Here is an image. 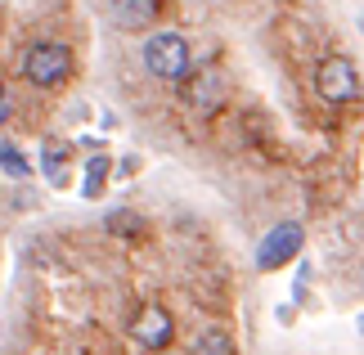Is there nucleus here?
Segmentation results:
<instances>
[{
	"mask_svg": "<svg viewBox=\"0 0 364 355\" xmlns=\"http://www.w3.org/2000/svg\"><path fill=\"white\" fill-rule=\"evenodd\" d=\"M297 248H301V225H297V221L274 225V230L261 238V248H257V265H261V270H279L284 261L297 257Z\"/></svg>",
	"mask_w": 364,
	"mask_h": 355,
	"instance_id": "obj_5",
	"label": "nucleus"
},
{
	"mask_svg": "<svg viewBox=\"0 0 364 355\" xmlns=\"http://www.w3.org/2000/svg\"><path fill=\"white\" fill-rule=\"evenodd\" d=\"M5 122H9V86L0 81V126H5Z\"/></svg>",
	"mask_w": 364,
	"mask_h": 355,
	"instance_id": "obj_13",
	"label": "nucleus"
},
{
	"mask_svg": "<svg viewBox=\"0 0 364 355\" xmlns=\"http://www.w3.org/2000/svg\"><path fill=\"white\" fill-rule=\"evenodd\" d=\"M171 333H176V324H171V315H166L162 306H144V310L131 319V337H135L144 351H162L166 342H171Z\"/></svg>",
	"mask_w": 364,
	"mask_h": 355,
	"instance_id": "obj_6",
	"label": "nucleus"
},
{
	"mask_svg": "<svg viewBox=\"0 0 364 355\" xmlns=\"http://www.w3.org/2000/svg\"><path fill=\"white\" fill-rule=\"evenodd\" d=\"M144 68H149V77H158V81H185L193 73V54H189V41L180 36V32H153L144 41Z\"/></svg>",
	"mask_w": 364,
	"mask_h": 355,
	"instance_id": "obj_1",
	"label": "nucleus"
},
{
	"mask_svg": "<svg viewBox=\"0 0 364 355\" xmlns=\"http://www.w3.org/2000/svg\"><path fill=\"white\" fill-rule=\"evenodd\" d=\"M41 166H46V176L54 184H68V149L63 144H46V153H41Z\"/></svg>",
	"mask_w": 364,
	"mask_h": 355,
	"instance_id": "obj_9",
	"label": "nucleus"
},
{
	"mask_svg": "<svg viewBox=\"0 0 364 355\" xmlns=\"http://www.w3.org/2000/svg\"><path fill=\"white\" fill-rule=\"evenodd\" d=\"M193 355H239V351H234V337L225 329H207V333H198Z\"/></svg>",
	"mask_w": 364,
	"mask_h": 355,
	"instance_id": "obj_8",
	"label": "nucleus"
},
{
	"mask_svg": "<svg viewBox=\"0 0 364 355\" xmlns=\"http://www.w3.org/2000/svg\"><path fill=\"white\" fill-rule=\"evenodd\" d=\"M180 95H185V104L189 108H198V112H216L220 104H225V77L216 73V68H193V73L180 81Z\"/></svg>",
	"mask_w": 364,
	"mask_h": 355,
	"instance_id": "obj_4",
	"label": "nucleus"
},
{
	"mask_svg": "<svg viewBox=\"0 0 364 355\" xmlns=\"http://www.w3.org/2000/svg\"><path fill=\"white\" fill-rule=\"evenodd\" d=\"M23 77L41 90L63 86V81L73 77V50L59 46V41H36V46L23 54Z\"/></svg>",
	"mask_w": 364,
	"mask_h": 355,
	"instance_id": "obj_2",
	"label": "nucleus"
},
{
	"mask_svg": "<svg viewBox=\"0 0 364 355\" xmlns=\"http://www.w3.org/2000/svg\"><path fill=\"white\" fill-rule=\"evenodd\" d=\"M139 230H144V221L135 211H113L108 216V234H139Z\"/></svg>",
	"mask_w": 364,
	"mask_h": 355,
	"instance_id": "obj_11",
	"label": "nucleus"
},
{
	"mask_svg": "<svg viewBox=\"0 0 364 355\" xmlns=\"http://www.w3.org/2000/svg\"><path fill=\"white\" fill-rule=\"evenodd\" d=\"M86 176H90L86 180V194L95 198V194H100V184H104V176H108V158H90L86 162Z\"/></svg>",
	"mask_w": 364,
	"mask_h": 355,
	"instance_id": "obj_12",
	"label": "nucleus"
},
{
	"mask_svg": "<svg viewBox=\"0 0 364 355\" xmlns=\"http://www.w3.org/2000/svg\"><path fill=\"white\" fill-rule=\"evenodd\" d=\"M158 18V0H113V23L122 32H144Z\"/></svg>",
	"mask_w": 364,
	"mask_h": 355,
	"instance_id": "obj_7",
	"label": "nucleus"
},
{
	"mask_svg": "<svg viewBox=\"0 0 364 355\" xmlns=\"http://www.w3.org/2000/svg\"><path fill=\"white\" fill-rule=\"evenodd\" d=\"M315 90L319 99H328V104H351L360 95V73L351 59H342V54H333L315 68Z\"/></svg>",
	"mask_w": 364,
	"mask_h": 355,
	"instance_id": "obj_3",
	"label": "nucleus"
},
{
	"mask_svg": "<svg viewBox=\"0 0 364 355\" xmlns=\"http://www.w3.org/2000/svg\"><path fill=\"white\" fill-rule=\"evenodd\" d=\"M0 166H5V176H14V180H27L32 171H27V158L18 149H9L5 139H0Z\"/></svg>",
	"mask_w": 364,
	"mask_h": 355,
	"instance_id": "obj_10",
	"label": "nucleus"
}]
</instances>
